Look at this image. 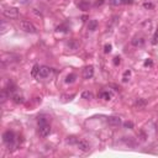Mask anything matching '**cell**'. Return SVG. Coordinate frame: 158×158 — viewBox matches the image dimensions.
<instances>
[{"instance_id":"9a60e30c","label":"cell","mask_w":158,"mask_h":158,"mask_svg":"<svg viewBox=\"0 0 158 158\" xmlns=\"http://www.w3.org/2000/svg\"><path fill=\"white\" fill-rule=\"evenodd\" d=\"M81 98L85 99V100H91V99H93V93L85 90V91L81 93Z\"/></svg>"},{"instance_id":"8992f818","label":"cell","mask_w":158,"mask_h":158,"mask_svg":"<svg viewBox=\"0 0 158 158\" xmlns=\"http://www.w3.org/2000/svg\"><path fill=\"white\" fill-rule=\"evenodd\" d=\"M20 60V57L19 56H16L14 53H10V55H4L3 56V64H6V63H14V62H19Z\"/></svg>"},{"instance_id":"d4e9b609","label":"cell","mask_w":158,"mask_h":158,"mask_svg":"<svg viewBox=\"0 0 158 158\" xmlns=\"http://www.w3.org/2000/svg\"><path fill=\"white\" fill-rule=\"evenodd\" d=\"M5 32H6V24L3 21L1 22V33H5Z\"/></svg>"},{"instance_id":"30bf717a","label":"cell","mask_w":158,"mask_h":158,"mask_svg":"<svg viewBox=\"0 0 158 158\" xmlns=\"http://www.w3.org/2000/svg\"><path fill=\"white\" fill-rule=\"evenodd\" d=\"M77 6L80 9V10H88L90 8V3L89 0H77Z\"/></svg>"},{"instance_id":"d6986e66","label":"cell","mask_w":158,"mask_h":158,"mask_svg":"<svg viewBox=\"0 0 158 158\" xmlns=\"http://www.w3.org/2000/svg\"><path fill=\"white\" fill-rule=\"evenodd\" d=\"M110 5L113 6H119V5H122L124 4V0H108Z\"/></svg>"},{"instance_id":"5bb4252c","label":"cell","mask_w":158,"mask_h":158,"mask_svg":"<svg viewBox=\"0 0 158 158\" xmlns=\"http://www.w3.org/2000/svg\"><path fill=\"white\" fill-rule=\"evenodd\" d=\"M100 98L104 99V100H110V99L113 98V94L105 90V91H101V93H100Z\"/></svg>"},{"instance_id":"9c48e42d","label":"cell","mask_w":158,"mask_h":158,"mask_svg":"<svg viewBox=\"0 0 158 158\" xmlns=\"http://www.w3.org/2000/svg\"><path fill=\"white\" fill-rule=\"evenodd\" d=\"M93 75H94V68H93L91 66L85 67V68L83 69V77H84L85 79H90Z\"/></svg>"},{"instance_id":"4316f807","label":"cell","mask_w":158,"mask_h":158,"mask_svg":"<svg viewBox=\"0 0 158 158\" xmlns=\"http://www.w3.org/2000/svg\"><path fill=\"white\" fill-rule=\"evenodd\" d=\"M105 0H98V1L95 3V6H101V5L104 4Z\"/></svg>"},{"instance_id":"7a4b0ae2","label":"cell","mask_w":158,"mask_h":158,"mask_svg":"<svg viewBox=\"0 0 158 158\" xmlns=\"http://www.w3.org/2000/svg\"><path fill=\"white\" fill-rule=\"evenodd\" d=\"M3 15L9 19H16L19 16V9L14 6H4L3 8Z\"/></svg>"},{"instance_id":"277c9868","label":"cell","mask_w":158,"mask_h":158,"mask_svg":"<svg viewBox=\"0 0 158 158\" xmlns=\"http://www.w3.org/2000/svg\"><path fill=\"white\" fill-rule=\"evenodd\" d=\"M52 68L47 67V66H41L38 68V73H37V77L38 78H48L50 75L52 74Z\"/></svg>"},{"instance_id":"83f0119b","label":"cell","mask_w":158,"mask_h":158,"mask_svg":"<svg viewBox=\"0 0 158 158\" xmlns=\"http://www.w3.org/2000/svg\"><path fill=\"white\" fill-rule=\"evenodd\" d=\"M133 1H135V0H124V4H128V5H131V4H133Z\"/></svg>"},{"instance_id":"ac0fdd59","label":"cell","mask_w":158,"mask_h":158,"mask_svg":"<svg viewBox=\"0 0 158 158\" xmlns=\"http://www.w3.org/2000/svg\"><path fill=\"white\" fill-rule=\"evenodd\" d=\"M75 78H77V75H75L74 73L68 74V75H67V78H66V83H73V81L75 80Z\"/></svg>"},{"instance_id":"44dd1931","label":"cell","mask_w":158,"mask_h":158,"mask_svg":"<svg viewBox=\"0 0 158 158\" xmlns=\"http://www.w3.org/2000/svg\"><path fill=\"white\" fill-rule=\"evenodd\" d=\"M143 8L145 9H153L154 5L152 4V3H147V1H146V3H143Z\"/></svg>"},{"instance_id":"2e32d148","label":"cell","mask_w":158,"mask_h":158,"mask_svg":"<svg viewBox=\"0 0 158 158\" xmlns=\"http://www.w3.org/2000/svg\"><path fill=\"white\" fill-rule=\"evenodd\" d=\"M67 46H68V47L71 48V50H77V48L79 47V43H78L75 40H72L71 42H68V43H67Z\"/></svg>"},{"instance_id":"3957f363","label":"cell","mask_w":158,"mask_h":158,"mask_svg":"<svg viewBox=\"0 0 158 158\" xmlns=\"http://www.w3.org/2000/svg\"><path fill=\"white\" fill-rule=\"evenodd\" d=\"M3 142L6 146H9V147L10 146H13L14 142H15V133L13 131H10V130L5 131L3 133Z\"/></svg>"},{"instance_id":"ba28073f","label":"cell","mask_w":158,"mask_h":158,"mask_svg":"<svg viewBox=\"0 0 158 158\" xmlns=\"http://www.w3.org/2000/svg\"><path fill=\"white\" fill-rule=\"evenodd\" d=\"M131 42H132V45L135 46V47H142V46L145 45V42H146V40L142 36H135Z\"/></svg>"},{"instance_id":"cb8c5ba5","label":"cell","mask_w":158,"mask_h":158,"mask_svg":"<svg viewBox=\"0 0 158 158\" xmlns=\"http://www.w3.org/2000/svg\"><path fill=\"white\" fill-rule=\"evenodd\" d=\"M110 51H111V45H106L104 47V52H105V53H109Z\"/></svg>"},{"instance_id":"6da1fadb","label":"cell","mask_w":158,"mask_h":158,"mask_svg":"<svg viewBox=\"0 0 158 158\" xmlns=\"http://www.w3.org/2000/svg\"><path fill=\"white\" fill-rule=\"evenodd\" d=\"M19 26H20V28H21L22 31H25V32H27V33H36V32H37L36 26H35L32 22H30V21L22 20V21H20Z\"/></svg>"},{"instance_id":"4fadbf2b","label":"cell","mask_w":158,"mask_h":158,"mask_svg":"<svg viewBox=\"0 0 158 158\" xmlns=\"http://www.w3.org/2000/svg\"><path fill=\"white\" fill-rule=\"evenodd\" d=\"M98 28V21L96 20H90L89 22H88V30L89 31H95Z\"/></svg>"},{"instance_id":"7c38bea8","label":"cell","mask_w":158,"mask_h":158,"mask_svg":"<svg viewBox=\"0 0 158 158\" xmlns=\"http://www.w3.org/2000/svg\"><path fill=\"white\" fill-rule=\"evenodd\" d=\"M11 98H13L14 103H16V104H22L24 103V96H22L21 94H19V93H13Z\"/></svg>"},{"instance_id":"f1b7e54d","label":"cell","mask_w":158,"mask_h":158,"mask_svg":"<svg viewBox=\"0 0 158 158\" xmlns=\"http://www.w3.org/2000/svg\"><path fill=\"white\" fill-rule=\"evenodd\" d=\"M20 3H21V4H30L31 0H20Z\"/></svg>"},{"instance_id":"52a82bcc","label":"cell","mask_w":158,"mask_h":158,"mask_svg":"<svg viewBox=\"0 0 158 158\" xmlns=\"http://www.w3.org/2000/svg\"><path fill=\"white\" fill-rule=\"evenodd\" d=\"M77 146L81 152H88L90 149V145L85 140H79V141H77Z\"/></svg>"},{"instance_id":"484cf974","label":"cell","mask_w":158,"mask_h":158,"mask_svg":"<svg viewBox=\"0 0 158 158\" xmlns=\"http://www.w3.org/2000/svg\"><path fill=\"white\" fill-rule=\"evenodd\" d=\"M114 64H115V66L120 64V57H115V58H114Z\"/></svg>"},{"instance_id":"8fae6325","label":"cell","mask_w":158,"mask_h":158,"mask_svg":"<svg viewBox=\"0 0 158 158\" xmlns=\"http://www.w3.org/2000/svg\"><path fill=\"white\" fill-rule=\"evenodd\" d=\"M106 122L111 126H119L121 124V119L118 118V116H110V118H108Z\"/></svg>"},{"instance_id":"e0dca14e","label":"cell","mask_w":158,"mask_h":158,"mask_svg":"<svg viewBox=\"0 0 158 158\" xmlns=\"http://www.w3.org/2000/svg\"><path fill=\"white\" fill-rule=\"evenodd\" d=\"M146 104H147V101L145 100V99H138V100H136V103H135V105H136V108H145Z\"/></svg>"},{"instance_id":"ffe728a7","label":"cell","mask_w":158,"mask_h":158,"mask_svg":"<svg viewBox=\"0 0 158 158\" xmlns=\"http://www.w3.org/2000/svg\"><path fill=\"white\" fill-rule=\"evenodd\" d=\"M152 43L153 45H157L158 43V30L154 32V35H153V38H152Z\"/></svg>"},{"instance_id":"603a6c76","label":"cell","mask_w":158,"mask_h":158,"mask_svg":"<svg viewBox=\"0 0 158 158\" xmlns=\"http://www.w3.org/2000/svg\"><path fill=\"white\" fill-rule=\"evenodd\" d=\"M130 74H131V73H130V71H126V72H125V75H124V79H122V80H124V81H127V80H128V79H127V77L130 78Z\"/></svg>"},{"instance_id":"5b68a950","label":"cell","mask_w":158,"mask_h":158,"mask_svg":"<svg viewBox=\"0 0 158 158\" xmlns=\"http://www.w3.org/2000/svg\"><path fill=\"white\" fill-rule=\"evenodd\" d=\"M38 133L41 137H47L51 133V126L48 124H42L38 125Z\"/></svg>"},{"instance_id":"7402d4cb","label":"cell","mask_w":158,"mask_h":158,"mask_svg":"<svg viewBox=\"0 0 158 158\" xmlns=\"http://www.w3.org/2000/svg\"><path fill=\"white\" fill-rule=\"evenodd\" d=\"M124 126H125L126 128H133V124H132L131 121H127V122H125Z\"/></svg>"}]
</instances>
